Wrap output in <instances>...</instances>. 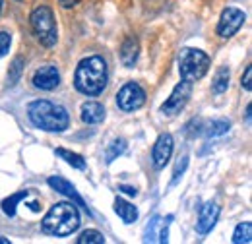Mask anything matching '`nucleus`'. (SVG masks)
I'll return each mask as SVG.
<instances>
[{"instance_id":"nucleus-10","label":"nucleus","mask_w":252,"mask_h":244,"mask_svg":"<svg viewBox=\"0 0 252 244\" xmlns=\"http://www.w3.org/2000/svg\"><path fill=\"white\" fill-rule=\"evenodd\" d=\"M173 148H175V140L171 134H161L156 144H154V150H152V161H154V167L156 169H163L171 155H173Z\"/></svg>"},{"instance_id":"nucleus-19","label":"nucleus","mask_w":252,"mask_h":244,"mask_svg":"<svg viewBox=\"0 0 252 244\" xmlns=\"http://www.w3.org/2000/svg\"><path fill=\"white\" fill-rule=\"evenodd\" d=\"M229 80H231V72H229V68H220L218 72H216V76H214V82H212V93H216V95H221V93H225L229 90Z\"/></svg>"},{"instance_id":"nucleus-13","label":"nucleus","mask_w":252,"mask_h":244,"mask_svg":"<svg viewBox=\"0 0 252 244\" xmlns=\"http://www.w3.org/2000/svg\"><path fill=\"white\" fill-rule=\"evenodd\" d=\"M49 186L53 188V190H57L59 194H63V196H66V198H70L74 204H78L80 208H84L86 212H88V206H86V202H84V198L78 194V190H76V186L72 183H68L66 179H63V177H49Z\"/></svg>"},{"instance_id":"nucleus-11","label":"nucleus","mask_w":252,"mask_h":244,"mask_svg":"<svg viewBox=\"0 0 252 244\" xmlns=\"http://www.w3.org/2000/svg\"><path fill=\"white\" fill-rule=\"evenodd\" d=\"M173 219V215H169L167 217V221H163L159 215H156L150 223H148V227L144 229V243H167L169 239V221Z\"/></svg>"},{"instance_id":"nucleus-12","label":"nucleus","mask_w":252,"mask_h":244,"mask_svg":"<svg viewBox=\"0 0 252 244\" xmlns=\"http://www.w3.org/2000/svg\"><path fill=\"white\" fill-rule=\"evenodd\" d=\"M218 217H220V206L216 202H208L200 208V214H198V221H196V231L200 235H208L216 223H218Z\"/></svg>"},{"instance_id":"nucleus-27","label":"nucleus","mask_w":252,"mask_h":244,"mask_svg":"<svg viewBox=\"0 0 252 244\" xmlns=\"http://www.w3.org/2000/svg\"><path fill=\"white\" fill-rule=\"evenodd\" d=\"M10 47H12V37H10V33L0 31V59L8 55Z\"/></svg>"},{"instance_id":"nucleus-28","label":"nucleus","mask_w":252,"mask_h":244,"mask_svg":"<svg viewBox=\"0 0 252 244\" xmlns=\"http://www.w3.org/2000/svg\"><path fill=\"white\" fill-rule=\"evenodd\" d=\"M241 84H243V88H245L247 92L252 90V66H247V70H245V74H243V78H241Z\"/></svg>"},{"instance_id":"nucleus-29","label":"nucleus","mask_w":252,"mask_h":244,"mask_svg":"<svg viewBox=\"0 0 252 244\" xmlns=\"http://www.w3.org/2000/svg\"><path fill=\"white\" fill-rule=\"evenodd\" d=\"M119 190H121V192H125L126 196H136V194H138V190H136L134 186H126V184H121V186H119Z\"/></svg>"},{"instance_id":"nucleus-35","label":"nucleus","mask_w":252,"mask_h":244,"mask_svg":"<svg viewBox=\"0 0 252 244\" xmlns=\"http://www.w3.org/2000/svg\"><path fill=\"white\" fill-rule=\"evenodd\" d=\"M18 2H22V0H18Z\"/></svg>"},{"instance_id":"nucleus-33","label":"nucleus","mask_w":252,"mask_h":244,"mask_svg":"<svg viewBox=\"0 0 252 244\" xmlns=\"http://www.w3.org/2000/svg\"><path fill=\"white\" fill-rule=\"evenodd\" d=\"M0 244H10V241H8V239H4V237H0Z\"/></svg>"},{"instance_id":"nucleus-30","label":"nucleus","mask_w":252,"mask_h":244,"mask_svg":"<svg viewBox=\"0 0 252 244\" xmlns=\"http://www.w3.org/2000/svg\"><path fill=\"white\" fill-rule=\"evenodd\" d=\"M59 2H61V6H63V8H74L80 0H59Z\"/></svg>"},{"instance_id":"nucleus-31","label":"nucleus","mask_w":252,"mask_h":244,"mask_svg":"<svg viewBox=\"0 0 252 244\" xmlns=\"http://www.w3.org/2000/svg\"><path fill=\"white\" fill-rule=\"evenodd\" d=\"M30 208H32L33 212H39V204H37V202H33V204H30Z\"/></svg>"},{"instance_id":"nucleus-1","label":"nucleus","mask_w":252,"mask_h":244,"mask_svg":"<svg viewBox=\"0 0 252 244\" xmlns=\"http://www.w3.org/2000/svg\"><path fill=\"white\" fill-rule=\"evenodd\" d=\"M107 82H109V68L101 57L94 55L80 61L74 74V86L82 95L86 97L101 95L107 88Z\"/></svg>"},{"instance_id":"nucleus-15","label":"nucleus","mask_w":252,"mask_h":244,"mask_svg":"<svg viewBox=\"0 0 252 244\" xmlns=\"http://www.w3.org/2000/svg\"><path fill=\"white\" fill-rule=\"evenodd\" d=\"M80 119L86 124H101L105 121V107L97 101H88V103L82 105Z\"/></svg>"},{"instance_id":"nucleus-18","label":"nucleus","mask_w":252,"mask_h":244,"mask_svg":"<svg viewBox=\"0 0 252 244\" xmlns=\"http://www.w3.org/2000/svg\"><path fill=\"white\" fill-rule=\"evenodd\" d=\"M28 196H30V192L28 190H22V192H16V194H12V196H8L4 202H2V212L4 215H8V217H14L16 212H18V206H20V202H24V200H28Z\"/></svg>"},{"instance_id":"nucleus-25","label":"nucleus","mask_w":252,"mask_h":244,"mask_svg":"<svg viewBox=\"0 0 252 244\" xmlns=\"http://www.w3.org/2000/svg\"><path fill=\"white\" fill-rule=\"evenodd\" d=\"M187 167H189V155H183V157H179V161H177V165H175V171H173V181H171V184L179 183V179L185 175Z\"/></svg>"},{"instance_id":"nucleus-4","label":"nucleus","mask_w":252,"mask_h":244,"mask_svg":"<svg viewBox=\"0 0 252 244\" xmlns=\"http://www.w3.org/2000/svg\"><path fill=\"white\" fill-rule=\"evenodd\" d=\"M30 24H32L33 35L37 37V41L51 49L57 45L59 41V28H57V20L55 14L49 6H37L30 16Z\"/></svg>"},{"instance_id":"nucleus-3","label":"nucleus","mask_w":252,"mask_h":244,"mask_svg":"<svg viewBox=\"0 0 252 244\" xmlns=\"http://www.w3.org/2000/svg\"><path fill=\"white\" fill-rule=\"evenodd\" d=\"M78 227H80V212L76 210L74 204L68 202L55 204L41 221V231L51 237H68L76 233Z\"/></svg>"},{"instance_id":"nucleus-26","label":"nucleus","mask_w":252,"mask_h":244,"mask_svg":"<svg viewBox=\"0 0 252 244\" xmlns=\"http://www.w3.org/2000/svg\"><path fill=\"white\" fill-rule=\"evenodd\" d=\"M202 128H204V121L202 119H192V121L187 124V134H189L190 138H196V136H200L202 134Z\"/></svg>"},{"instance_id":"nucleus-14","label":"nucleus","mask_w":252,"mask_h":244,"mask_svg":"<svg viewBox=\"0 0 252 244\" xmlns=\"http://www.w3.org/2000/svg\"><path fill=\"white\" fill-rule=\"evenodd\" d=\"M140 57V43L136 37H126L125 43L121 45V62L125 68H134Z\"/></svg>"},{"instance_id":"nucleus-2","label":"nucleus","mask_w":252,"mask_h":244,"mask_svg":"<svg viewBox=\"0 0 252 244\" xmlns=\"http://www.w3.org/2000/svg\"><path fill=\"white\" fill-rule=\"evenodd\" d=\"M28 117L35 128L45 130V132H64L70 124L68 111L63 105L53 103V101H33L28 107Z\"/></svg>"},{"instance_id":"nucleus-32","label":"nucleus","mask_w":252,"mask_h":244,"mask_svg":"<svg viewBox=\"0 0 252 244\" xmlns=\"http://www.w3.org/2000/svg\"><path fill=\"white\" fill-rule=\"evenodd\" d=\"M247 121H251V105L247 107Z\"/></svg>"},{"instance_id":"nucleus-34","label":"nucleus","mask_w":252,"mask_h":244,"mask_svg":"<svg viewBox=\"0 0 252 244\" xmlns=\"http://www.w3.org/2000/svg\"><path fill=\"white\" fill-rule=\"evenodd\" d=\"M2 4H4V2H2V0H0V12H2Z\"/></svg>"},{"instance_id":"nucleus-6","label":"nucleus","mask_w":252,"mask_h":244,"mask_svg":"<svg viewBox=\"0 0 252 244\" xmlns=\"http://www.w3.org/2000/svg\"><path fill=\"white\" fill-rule=\"evenodd\" d=\"M144 103H146V92H144V88H142L140 84H136V82L125 84V86L119 90V93H117V105H119V109L125 111V113H134V111L142 109Z\"/></svg>"},{"instance_id":"nucleus-16","label":"nucleus","mask_w":252,"mask_h":244,"mask_svg":"<svg viewBox=\"0 0 252 244\" xmlns=\"http://www.w3.org/2000/svg\"><path fill=\"white\" fill-rule=\"evenodd\" d=\"M115 214L119 215L121 219H123V223L126 225H132V223H136L138 221V208L134 206V204H130V202H126L123 198H117L115 200Z\"/></svg>"},{"instance_id":"nucleus-24","label":"nucleus","mask_w":252,"mask_h":244,"mask_svg":"<svg viewBox=\"0 0 252 244\" xmlns=\"http://www.w3.org/2000/svg\"><path fill=\"white\" fill-rule=\"evenodd\" d=\"M22 72H24V59H16L10 66V72H8V86H16Z\"/></svg>"},{"instance_id":"nucleus-7","label":"nucleus","mask_w":252,"mask_h":244,"mask_svg":"<svg viewBox=\"0 0 252 244\" xmlns=\"http://www.w3.org/2000/svg\"><path fill=\"white\" fill-rule=\"evenodd\" d=\"M192 82H187V80H181L177 86H175V90L171 92L169 95V99L161 105V113L165 115V117H175V115H179L185 107H187V103H189L190 95H192Z\"/></svg>"},{"instance_id":"nucleus-17","label":"nucleus","mask_w":252,"mask_h":244,"mask_svg":"<svg viewBox=\"0 0 252 244\" xmlns=\"http://www.w3.org/2000/svg\"><path fill=\"white\" fill-rule=\"evenodd\" d=\"M231 128V121L227 119H214L210 122H204V128H202V134L208 136V138H220L223 134H227Z\"/></svg>"},{"instance_id":"nucleus-8","label":"nucleus","mask_w":252,"mask_h":244,"mask_svg":"<svg viewBox=\"0 0 252 244\" xmlns=\"http://www.w3.org/2000/svg\"><path fill=\"white\" fill-rule=\"evenodd\" d=\"M247 16L243 10L239 8H225L221 12V18H220V24H218V35L221 39H229L233 37L237 31L243 28Z\"/></svg>"},{"instance_id":"nucleus-20","label":"nucleus","mask_w":252,"mask_h":244,"mask_svg":"<svg viewBox=\"0 0 252 244\" xmlns=\"http://www.w3.org/2000/svg\"><path fill=\"white\" fill-rule=\"evenodd\" d=\"M125 152H126V140H123V138H115V140L107 146V152H105V163H107V165H111L115 159H119Z\"/></svg>"},{"instance_id":"nucleus-23","label":"nucleus","mask_w":252,"mask_h":244,"mask_svg":"<svg viewBox=\"0 0 252 244\" xmlns=\"http://www.w3.org/2000/svg\"><path fill=\"white\" fill-rule=\"evenodd\" d=\"M78 244H105V237L99 233V231H84L78 239Z\"/></svg>"},{"instance_id":"nucleus-21","label":"nucleus","mask_w":252,"mask_h":244,"mask_svg":"<svg viewBox=\"0 0 252 244\" xmlns=\"http://www.w3.org/2000/svg\"><path fill=\"white\" fill-rule=\"evenodd\" d=\"M233 243L235 244H251L252 243V223L251 221L239 223V225L235 227Z\"/></svg>"},{"instance_id":"nucleus-5","label":"nucleus","mask_w":252,"mask_h":244,"mask_svg":"<svg viewBox=\"0 0 252 244\" xmlns=\"http://www.w3.org/2000/svg\"><path fill=\"white\" fill-rule=\"evenodd\" d=\"M210 57L200 51V49H183L181 55H179V74H181V80H187V82H196V80H202L208 72H210Z\"/></svg>"},{"instance_id":"nucleus-22","label":"nucleus","mask_w":252,"mask_h":244,"mask_svg":"<svg viewBox=\"0 0 252 244\" xmlns=\"http://www.w3.org/2000/svg\"><path fill=\"white\" fill-rule=\"evenodd\" d=\"M57 155H59V157H63L70 167H74V169H78V171H86V167H88V165H86V161H84V157H82V155H78V153L68 152V150H57Z\"/></svg>"},{"instance_id":"nucleus-9","label":"nucleus","mask_w":252,"mask_h":244,"mask_svg":"<svg viewBox=\"0 0 252 244\" xmlns=\"http://www.w3.org/2000/svg\"><path fill=\"white\" fill-rule=\"evenodd\" d=\"M32 82L37 90L53 92V90H57L59 84H61V72H59L57 66H43V68L35 70Z\"/></svg>"}]
</instances>
